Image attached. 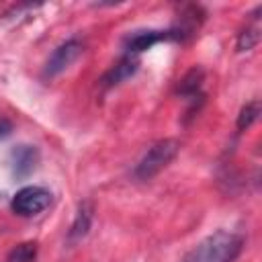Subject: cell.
<instances>
[{"label": "cell", "instance_id": "30bf717a", "mask_svg": "<svg viewBox=\"0 0 262 262\" xmlns=\"http://www.w3.org/2000/svg\"><path fill=\"white\" fill-rule=\"evenodd\" d=\"M260 117V100L254 98L250 102H246L242 108H239V115H237V121H235V127L237 131H246L250 129Z\"/></svg>", "mask_w": 262, "mask_h": 262}, {"label": "cell", "instance_id": "4fadbf2b", "mask_svg": "<svg viewBox=\"0 0 262 262\" xmlns=\"http://www.w3.org/2000/svg\"><path fill=\"white\" fill-rule=\"evenodd\" d=\"M10 131H12V125H10V121H6V119H0V139L8 137V135H10Z\"/></svg>", "mask_w": 262, "mask_h": 262}, {"label": "cell", "instance_id": "3957f363", "mask_svg": "<svg viewBox=\"0 0 262 262\" xmlns=\"http://www.w3.org/2000/svg\"><path fill=\"white\" fill-rule=\"evenodd\" d=\"M51 201H53V196L45 186L27 184L14 192V196L10 201V209L18 217H37L51 205Z\"/></svg>", "mask_w": 262, "mask_h": 262}, {"label": "cell", "instance_id": "277c9868", "mask_svg": "<svg viewBox=\"0 0 262 262\" xmlns=\"http://www.w3.org/2000/svg\"><path fill=\"white\" fill-rule=\"evenodd\" d=\"M84 51V43L78 39V37H70L66 39L63 43H59L51 55L47 57L45 66H43V78H55L59 74H63Z\"/></svg>", "mask_w": 262, "mask_h": 262}, {"label": "cell", "instance_id": "6da1fadb", "mask_svg": "<svg viewBox=\"0 0 262 262\" xmlns=\"http://www.w3.org/2000/svg\"><path fill=\"white\" fill-rule=\"evenodd\" d=\"M244 250V237L229 229H217L196 242L180 262H235Z\"/></svg>", "mask_w": 262, "mask_h": 262}, {"label": "cell", "instance_id": "52a82bcc", "mask_svg": "<svg viewBox=\"0 0 262 262\" xmlns=\"http://www.w3.org/2000/svg\"><path fill=\"white\" fill-rule=\"evenodd\" d=\"M10 172L14 178H27L39 164V149L35 145H16L10 151Z\"/></svg>", "mask_w": 262, "mask_h": 262}, {"label": "cell", "instance_id": "9c48e42d", "mask_svg": "<svg viewBox=\"0 0 262 262\" xmlns=\"http://www.w3.org/2000/svg\"><path fill=\"white\" fill-rule=\"evenodd\" d=\"M139 70V59L135 55H123L104 76H102V86L104 88H113V86H119L123 84L125 80H129L135 72Z\"/></svg>", "mask_w": 262, "mask_h": 262}, {"label": "cell", "instance_id": "7c38bea8", "mask_svg": "<svg viewBox=\"0 0 262 262\" xmlns=\"http://www.w3.org/2000/svg\"><path fill=\"white\" fill-rule=\"evenodd\" d=\"M258 41H260V29H258V27H248V29H244V31L237 35L235 49H237L239 53L250 51V49H254V47L258 45Z\"/></svg>", "mask_w": 262, "mask_h": 262}, {"label": "cell", "instance_id": "ba28073f", "mask_svg": "<svg viewBox=\"0 0 262 262\" xmlns=\"http://www.w3.org/2000/svg\"><path fill=\"white\" fill-rule=\"evenodd\" d=\"M92 219H94V205L92 201L84 199L78 203L76 215L72 219V225L68 229V244H78L80 239H84L92 227Z\"/></svg>", "mask_w": 262, "mask_h": 262}, {"label": "cell", "instance_id": "5b68a950", "mask_svg": "<svg viewBox=\"0 0 262 262\" xmlns=\"http://www.w3.org/2000/svg\"><path fill=\"white\" fill-rule=\"evenodd\" d=\"M162 41H180L178 33L174 29H141V31H133L123 39V49L125 55H137L143 53L147 49H151L154 45L162 43Z\"/></svg>", "mask_w": 262, "mask_h": 262}, {"label": "cell", "instance_id": "8992f818", "mask_svg": "<svg viewBox=\"0 0 262 262\" xmlns=\"http://www.w3.org/2000/svg\"><path fill=\"white\" fill-rule=\"evenodd\" d=\"M203 82H205V72L201 68H192L178 84V94L188 102L190 111H196L203 100H205V92H203Z\"/></svg>", "mask_w": 262, "mask_h": 262}, {"label": "cell", "instance_id": "8fae6325", "mask_svg": "<svg viewBox=\"0 0 262 262\" xmlns=\"http://www.w3.org/2000/svg\"><path fill=\"white\" fill-rule=\"evenodd\" d=\"M35 260H37V242H23L14 246L6 256V262H35Z\"/></svg>", "mask_w": 262, "mask_h": 262}, {"label": "cell", "instance_id": "7a4b0ae2", "mask_svg": "<svg viewBox=\"0 0 262 262\" xmlns=\"http://www.w3.org/2000/svg\"><path fill=\"white\" fill-rule=\"evenodd\" d=\"M180 143L176 139H160L156 141L143 156L141 160L135 164L133 168V176L137 180H151L156 174H160L176 156H178Z\"/></svg>", "mask_w": 262, "mask_h": 262}]
</instances>
